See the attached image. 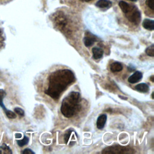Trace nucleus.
Listing matches in <instances>:
<instances>
[{
  "label": "nucleus",
  "mask_w": 154,
  "mask_h": 154,
  "mask_svg": "<svg viewBox=\"0 0 154 154\" xmlns=\"http://www.w3.org/2000/svg\"><path fill=\"white\" fill-rule=\"evenodd\" d=\"M96 41V38L94 35L91 34V33L87 34L84 37L83 42L86 47H90L93 45L94 42Z\"/></svg>",
  "instance_id": "obj_9"
},
{
  "label": "nucleus",
  "mask_w": 154,
  "mask_h": 154,
  "mask_svg": "<svg viewBox=\"0 0 154 154\" xmlns=\"http://www.w3.org/2000/svg\"><path fill=\"white\" fill-rule=\"evenodd\" d=\"M2 1H4V0H2ZM11 1V0H5V2H8V1Z\"/></svg>",
  "instance_id": "obj_26"
},
{
  "label": "nucleus",
  "mask_w": 154,
  "mask_h": 154,
  "mask_svg": "<svg viewBox=\"0 0 154 154\" xmlns=\"http://www.w3.org/2000/svg\"><path fill=\"white\" fill-rule=\"evenodd\" d=\"M5 95H6L5 91L4 90H2V89H0V106L2 108V109L4 111L6 116L9 119H15L16 117V114L14 112H13V111H11L10 110L7 109L5 108V105L4 104L3 99H4V97L5 96Z\"/></svg>",
  "instance_id": "obj_7"
},
{
  "label": "nucleus",
  "mask_w": 154,
  "mask_h": 154,
  "mask_svg": "<svg viewBox=\"0 0 154 154\" xmlns=\"http://www.w3.org/2000/svg\"><path fill=\"white\" fill-rule=\"evenodd\" d=\"M93 57L94 59L101 58L103 54V51L102 49L97 47H94L92 49Z\"/></svg>",
  "instance_id": "obj_11"
},
{
  "label": "nucleus",
  "mask_w": 154,
  "mask_h": 154,
  "mask_svg": "<svg viewBox=\"0 0 154 154\" xmlns=\"http://www.w3.org/2000/svg\"><path fill=\"white\" fill-rule=\"evenodd\" d=\"M0 153H12L10 148L5 143L0 146Z\"/></svg>",
  "instance_id": "obj_16"
},
{
  "label": "nucleus",
  "mask_w": 154,
  "mask_h": 154,
  "mask_svg": "<svg viewBox=\"0 0 154 154\" xmlns=\"http://www.w3.org/2000/svg\"><path fill=\"white\" fill-rule=\"evenodd\" d=\"M132 152H131L129 148L119 145L108 147L102 152V153H129Z\"/></svg>",
  "instance_id": "obj_4"
},
{
  "label": "nucleus",
  "mask_w": 154,
  "mask_h": 154,
  "mask_svg": "<svg viewBox=\"0 0 154 154\" xmlns=\"http://www.w3.org/2000/svg\"><path fill=\"white\" fill-rule=\"evenodd\" d=\"M140 5L147 16H153V0H141Z\"/></svg>",
  "instance_id": "obj_5"
},
{
  "label": "nucleus",
  "mask_w": 154,
  "mask_h": 154,
  "mask_svg": "<svg viewBox=\"0 0 154 154\" xmlns=\"http://www.w3.org/2000/svg\"><path fill=\"white\" fill-rule=\"evenodd\" d=\"M75 80L73 73L69 69L57 70L49 77V85L45 93L54 99L59 98L60 94L67 86Z\"/></svg>",
  "instance_id": "obj_1"
},
{
  "label": "nucleus",
  "mask_w": 154,
  "mask_h": 154,
  "mask_svg": "<svg viewBox=\"0 0 154 154\" xmlns=\"http://www.w3.org/2000/svg\"><path fill=\"white\" fill-rule=\"evenodd\" d=\"M80 94L77 91H71L64 98L61 106V112L67 118L74 116L80 109Z\"/></svg>",
  "instance_id": "obj_2"
},
{
  "label": "nucleus",
  "mask_w": 154,
  "mask_h": 154,
  "mask_svg": "<svg viewBox=\"0 0 154 154\" xmlns=\"http://www.w3.org/2000/svg\"><path fill=\"white\" fill-rule=\"evenodd\" d=\"M128 70L132 72V71H134V70L135 67H128Z\"/></svg>",
  "instance_id": "obj_23"
},
{
  "label": "nucleus",
  "mask_w": 154,
  "mask_h": 154,
  "mask_svg": "<svg viewBox=\"0 0 154 154\" xmlns=\"http://www.w3.org/2000/svg\"><path fill=\"white\" fill-rule=\"evenodd\" d=\"M142 77H143V74L141 72L135 71L131 76H130L128 78V81L131 84H135L140 81L142 79Z\"/></svg>",
  "instance_id": "obj_8"
},
{
  "label": "nucleus",
  "mask_w": 154,
  "mask_h": 154,
  "mask_svg": "<svg viewBox=\"0 0 154 154\" xmlns=\"http://www.w3.org/2000/svg\"><path fill=\"white\" fill-rule=\"evenodd\" d=\"M72 130H71V131H68L65 134V135H64V140H65L66 144L67 143V141H68V140H69V137H70V135H71V134H72Z\"/></svg>",
  "instance_id": "obj_20"
},
{
  "label": "nucleus",
  "mask_w": 154,
  "mask_h": 154,
  "mask_svg": "<svg viewBox=\"0 0 154 154\" xmlns=\"http://www.w3.org/2000/svg\"><path fill=\"white\" fill-rule=\"evenodd\" d=\"M28 141H29V138L26 136H24V137L22 140H17L16 141L18 146L20 147L24 146L25 145L28 144Z\"/></svg>",
  "instance_id": "obj_17"
},
{
  "label": "nucleus",
  "mask_w": 154,
  "mask_h": 154,
  "mask_svg": "<svg viewBox=\"0 0 154 154\" xmlns=\"http://www.w3.org/2000/svg\"><path fill=\"white\" fill-rule=\"evenodd\" d=\"M96 1V0H64L67 5L74 8H82L93 3Z\"/></svg>",
  "instance_id": "obj_6"
},
{
  "label": "nucleus",
  "mask_w": 154,
  "mask_h": 154,
  "mask_svg": "<svg viewBox=\"0 0 154 154\" xmlns=\"http://www.w3.org/2000/svg\"><path fill=\"white\" fill-rule=\"evenodd\" d=\"M146 53L147 55L150 57H153L154 56V45L152 44L150 46L146 48Z\"/></svg>",
  "instance_id": "obj_18"
},
{
  "label": "nucleus",
  "mask_w": 154,
  "mask_h": 154,
  "mask_svg": "<svg viewBox=\"0 0 154 154\" xmlns=\"http://www.w3.org/2000/svg\"><path fill=\"white\" fill-rule=\"evenodd\" d=\"M14 111L16 113H17L18 115H19L20 116H23L25 114L24 111L23 109H22V108H19V107H16L14 109Z\"/></svg>",
  "instance_id": "obj_19"
},
{
  "label": "nucleus",
  "mask_w": 154,
  "mask_h": 154,
  "mask_svg": "<svg viewBox=\"0 0 154 154\" xmlns=\"http://www.w3.org/2000/svg\"><path fill=\"white\" fill-rule=\"evenodd\" d=\"M107 119V116L106 114H102L99 116L96 121V126L98 129H102L104 128Z\"/></svg>",
  "instance_id": "obj_10"
},
{
  "label": "nucleus",
  "mask_w": 154,
  "mask_h": 154,
  "mask_svg": "<svg viewBox=\"0 0 154 154\" xmlns=\"http://www.w3.org/2000/svg\"><path fill=\"white\" fill-rule=\"evenodd\" d=\"M118 7L124 17L132 24L138 25L141 21V12L137 5L124 1L119 2Z\"/></svg>",
  "instance_id": "obj_3"
},
{
  "label": "nucleus",
  "mask_w": 154,
  "mask_h": 154,
  "mask_svg": "<svg viewBox=\"0 0 154 154\" xmlns=\"http://www.w3.org/2000/svg\"><path fill=\"white\" fill-rule=\"evenodd\" d=\"M153 76H152L150 77V80H151L152 82H153V81H154V80H153Z\"/></svg>",
  "instance_id": "obj_25"
},
{
  "label": "nucleus",
  "mask_w": 154,
  "mask_h": 154,
  "mask_svg": "<svg viewBox=\"0 0 154 154\" xmlns=\"http://www.w3.org/2000/svg\"><path fill=\"white\" fill-rule=\"evenodd\" d=\"M111 2L108 0H98L96 3V5L100 8H106L111 5Z\"/></svg>",
  "instance_id": "obj_13"
},
{
  "label": "nucleus",
  "mask_w": 154,
  "mask_h": 154,
  "mask_svg": "<svg viewBox=\"0 0 154 154\" xmlns=\"http://www.w3.org/2000/svg\"><path fill=\"white\" fill-rule=\"evenodd\" d=\"M123 69L122 64L118 61H115L112 63L110 66V70L112 72H120Z\"/></svg>",
  "instance_id": "obj_12"
},
{
  "label": "nucleus",
  "mask_w": 154,
  "mask_h": 154,
  "mask_svg": "<svg viewBox=\"0 0 154 154\" xmlns=\"http://www.w3.org/2000/svg\"><path fill=\"white\" fill-rule=\"evenodd\" d=\"M143 26L149 30H153L154 28V22L153 20L146 19L143 22Z\"/></svg>",
  "instance_id": "obj_14"
},
{
  "label": "nucleus",
  "mask_w": 154,
  "mask_h": 154,
  "mask_svg": "<svg viewBox=\"0 0 154 154\" xmlns=\"http://www.w3.org/2000/svg\"><path fill=\"white\" fill-rule=\"evenodd\" d=\"M22 153H23V154H34V153H35L34 152H33L31 149H28V148L25 149L22 152Z\"/></svg>",
  "instance_id": "obj_21"
},
{
  "label": "nucleus",
  "mask_w": 154,
  "mask_h": 154,
  "mask_svg": "<svg viewBox=\"0 0 154 154\" xmlns=\"http://www.w3.org/2000/svg\"><path fill=\"white\" fill-rule=\"evenodd\" d=\"M2 38V31L0 29V40H1Z\"/></svg>",
  "instance_id": "obj_24"
},
{
  "label": "nucleus",
  "mask_w": 154,
  "mask_h": 154,
  "mask_svg": "<svg viewBox=\"0 0 154 154\" xmlns=\"http://www.w3.org/2000/svg\"><path fill=\"white\" fill-rule=\"evenodd\" d=\"M15 137H16V138H21V137H22V135H21L20 134L17 133V134H16Z\"/></svg>",
  "instance_id": "obj_22"
},
{
  "label": "nucleus",
  "mask_w": 154,
  "mask_h": 154,
  "mask_svg": "<svg viewBox=\"0 0 154 154\" xmlns=\"http://www.w3.org/2000/svg\"><path fill=\"white\" fill-rule=\"evenodd\" d=\"M127 1H137V0H127Z\"/></svg>",
  "instance_id": "obj_27"
},
{
  "label": "nucleus",
  "mask_w": 154,
  "mask_h": 154,
  "mask_svg": "<svg viewBox=\"0 0 154 154\" xmlns=\"http://www.w3.org/2000/svg\"><path fill=\"white\" fill-rule=\"evenodd\" d=\"M135 88L136 90L140 91V92H143V93H146L149 90V85L146 83L138 84V85H137L135 87Z\"/></svg>",
  "instance_id": "obj_15"
}]
</instances>
